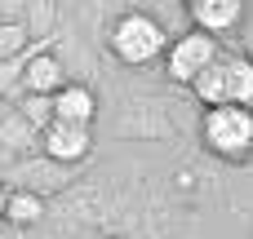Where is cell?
<instances>
[{
    "label": "cell",
    "instance_id": "obj_5",
    "mask_svg": "<svg viewBox=\"0 0 253 239\" xmlns=\"http://www.w3.org/2000/svg\"><path fill=\"white\" fill-rule=\"evenodd\" d=\"M89 151H93V133H89V124L53 120V124L44 129V155H49V160H58V164H80Z\"/></svg>",
    "mask_w": 253,
    "mask_h": 239
},
{
    "label": "cell",
    "instance_id": "obj_12",
    "mask_svg": "<svg viewBox=\"0 0 253 239\" xmlns=\"http://www.w3.org/2000/svg\"><path fill=\"white\" fill-rule=\"evenodd\" d=\"M4 217H9V191L0 186V222H4Z\"/></svg>",
    "mask_w": 253,
    "mask_h": 239
},
{
    "label": "cell",
    "instance_id": "obj_11",
    "mask_svg": "<svg viewBox=\"0 0 253 239\" xmlns=\"http://www.w3.org/2000/svg\"><path fill=\"white\" fill-rule=\"evenodd\" d=\"M27 120H36V124H53V98H44V93H31L27 98Z\"/></svg>",
    "mask_w": 253,
    "mask_h": 239
},
{
    "label": "cell",
    "instance_id": "obj_10",
    "mask_svg": "<svg viewBox=\"0 0 253 239\" xmlns=\"http://www.w3.org/2000/svg\"><path fill=\"white\" fill-rule=\"evenodd\" d=\"M22 44H27V27L22 22H0V62L13 58Z\"/></svg>",
    "mask_w": 253,
    "mask_h": 239
},
{
    "label": "cell",
    "instance_id": "obj_1",
    "mask_svg": "<svg viewBox=\"0 0 253 239\" xmlns=\"http://www.w3.org/2000/svg\"><path fill=\"white\" fill-rule=\"evenodd\" d=\"M200 137L218 160H231V164L249 160L253 155V106H236V102L209 106L205 120H200Z\"/></svg>",
    "mask_w": 253,
    "mask_h": 239
},
{
    "label": "cell",
    "instance_id": "obj_3",
    "mask_svg": "<svg viewBox=\"0 0 253 239\" xmlns=\"http://www.w3.org/2000/svg\"><path fill=\"white\" fill-rule=\"evenodd\" d=\"M191 93L205 106H222V102L253 106V58H245V53H218L213 67L191 84Z\"/></svg>",
    "mask_w": 253,
    "mask_h": 239
},
{
    "label": "cell",
    "instance_id": "obj_9",
    "mask_svg": "<svg viewBox=\"0 0 253 239\" xmlns=\"http://www.w3.org/2000/svg\"><path fill=\"white\" fill-rule=\"evenodd\" d=\"M40 213H44V204H40L36 195H9V217H4V222H13V226H36Z\"/></svg>",
    "mask_w": 253,
    "mask_h": 239
},
{
    "label": "cell",
    "instance_id": "obj_8",
    "mask_svg": "<svg viewBox=\"0 0 253 239\" xmlns=\"http://www.w3.org/2000/svg\"><path fill=\"white\" fill-rule=\"evenodd\" d=\"M22 84H27V93H44V98H53V93L67 89L71 80H67V71H62V62H58L53 53H36V58L27 62V71H22Z\"/></svg>",
    "mask_w": 253,
    "mask_h": 239
},
{
    "label": "cell",
    "instance_id": "obj_4",
    "mask_svg": "<svg viewBox=\"0 0 253 239\" xmlns=\"http://www.w3.org/2000/svg\"><path fill=\"white\" fill-rule=\"evenodd\" d=\"M222 53V44H218V35L213 31H205V27H196V31H187V35H178L173 44H169V58H165V71H169V80L173 84H196L209 67H213V58Z\"/></svg>",
    "mask_w": 253,
    "mask_h": 239
},
{
    "label": "cell",
    "instance_id": "obj_6",
    "mask_svg": "<svg viewBox=\"0 0 253 239\" xmlns=\"http://www.w3.org/2000/svg\"><path fill=\"white\" fill-rule=\"evenodd\" d=\"M98 115V98L89 84H67L53 93V120H67V124H93Z\"/></svg>",
    "mask_w": 253,
    "mask_h": 239
},
{
    "label": "cell",
    "instance_id": "obj_2",
    "mask_svg": "<svg viewBox=\"0 0 253 239\" xmlns=\"http://www.w3.org/2000/svg\"><path fill=\"white\" fill-rule=\"evenodd\" d=\"M111 53L125 67H147L160 53H169V31L156 13L147 9H129L116 27H111Z\"/></svg>",
    "mask_w": 253,
    "mask_h": 239
},
{
    "label": "cell",
    "instance_id": "obj_7",
    "mask_svg": "<svg viewBox=\"0 0 253 239\" xmlns=\"http://www.w3.org/2000/svg\"><path fill=\"white\" fill-rule=\"evenodd\" d=\"M187 9H191V18H196V27H205V31H231L240 18H245V0H187Z\"/></svg>",
    "mask_w": 253,
    "mask_h": 239
}]
</instances>
